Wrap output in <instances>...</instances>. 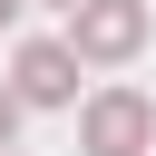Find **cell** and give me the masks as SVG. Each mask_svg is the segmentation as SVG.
I'll return each mask as SVG.
<instances>
[{
	"instance_id": "52a82bcc",
	"label": "cell",
	"mask_w": 156,
	"mask_h": 156,
	"mask_svg": "<svg viewBox=\"0 0 156 156\" xmlns=\"http://www.w3.org/2000/svg\"><path fill=\"white\" fill-rule=\"evenodd\" d=\"M0 156H20V146H0Z\"/></svg>"
},
{
	"instance_id": "7a4b0ae2",
	"label": "cell",
	"mask_w": 156,
	"mask_h": 156,
	"mask_svg": "<svg viewBox=\"0 0 156 156\" xmlns=\"http://www.w3.org/2000/svg\"><path fill=\"white\" fill-rule=\"evenodd\" d=\"M78 146H88V156H146V146H156V98L98 88V98L78 107Z\"/></svg>"
},
{
	"instance_id": "3957f363",
	"label": "cell",
	"mask_w": 156,
	"mask_h": 156,
	"mask_svg": "<svg viewBox=\"0 0 156 156\" xmlns=\"http://www.w3.org/2000/svg\"><path fill=\"white\" fill-rule=\"evenodd\" d=\"M20 107H68L78 98V58H68V39H20V58H10V78H0Z\"/></svg>"
},
{
	"instance_id": "277c9868",
	"label": "cell",
	"mask_w": 156,
	"mask_h": 156,
	"mask_svg": "<svg viewBox=\"0 0 156 156\" xmlns=\"http://www.w3.org/2000/svg\"><path fill=\"white\" fill-rule=\"evenodd\" d=\"M10 136H20V98L0 88V146H10Z\"/></svg>"
},
{
	"instance_id": "8992f818",
	"label": "cell",
	"mask_w": 156,
	"mask_h": 156,
	"mask_svg": "<svg viewBox=\"0 0 156 156\" xmlns=\"http://www.w3.org/2000/svg\"><path fill=\"white\" fill-rule=\"evenodd\" d=\"M49 10H78V0H49Z\"/></svg>"
},
{
	"instance_id": "5b68a950",
	"label": "cell",
	"mask_w": 156,
	"mask_h": 156,
	"mask_svg": "<svg viewBox=\"0 0 156 156\" xmlns=\"http://www.w3.org/2000/svg\"><path fill=\"white\" fill-rule=\"evenodd\" d=\"M20 10H29V0H0V29H10V20H20Z\"/></svg>"
},
{
	"instance_id": "6da1fadb",
	"label": "cell",
	"mask_w": 156,
	"mask_h": 156,
	"mask_svg": "<svg viewBox=\"0 0 156 156\" xmlns=\"http://www.w3.org/2000/svg\"><path fill=\"white\" fill-rule=\"evenodd\" d=\"M146 49V0H78L68 10V58L78 68H127Z\"/></svg>"
}]
</instances>
